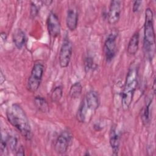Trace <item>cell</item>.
I'll list each match as a JSON object with an SVG mask.
<instances>
[{
  "instance_id": "obj_1",
  "label": "cell",
  "mask_w": 156,
  "mask_h": 156,
  "mask_svg": "<svg viewBox=\"0 0 156 156\" xmlns=\"http://www.w3.org/2000/svg\"><path fill=\"white\" fill-rule=\"evenodd\" d=\"M6 116L9 123L15 127L26 140H31L32 129L25 111L20 104H13L9 107L6 112Z\"/></svg>"
},
{
  "instance_id": "obj_2",
  "label": "cell",
  "mask_w": 156,
  "mask_h": 156,
  "mask_svg": "<svg viewBox=\"0 0 156 156\" xmlns=\"http://www.w3.org/2000/svg\"><path fill=\"white\" fill-rule=\"evenodd\" d=\"M138 84V67L133 64L127 72L121 94V106L124 111H127L129 108Z\"/></svg>"
},
{
  "instance_id": "obj_3",
  "label": "cell",
  "mask_w": 156,
  "mask_h": 156,
  "mask_svg": "<svg viewBox=\"0 0 156 156\" xmlns=\"http://www.w3.org/2000/svg\"><path fill=\"white\" fill-rule=\"evenodd\" d=\"M99 103V96L96 91L90 90L87 92L77 110V120L82 123L89 121L98 108Z\"/></svg>"
},
{
  "instance_id": "obj_4",
  "label": "cell",
  "mask_w": 156,
  "mask_h": 156,
  "mask_svg": "<svg viewBox=\"0 0 156 156\" xmlns=\"http://www.w3.org/2000/svg\"><path fill=\"white\" fill-rule=\"evenodd\" d=\"M155 44V35L154 27V13L151 8H147L145 10L143 46L144 54L149 60H152L154 55Z\"/></svg>"
},
{
  "instance_id": "obj_5",
  "label": "cell",
  "mask_w": 156,
  "mask_h": 156,
  "mask_svg": "<svg viewBox=\"0 0 156 156\" xmlns=\"http://www.w3.org/2000/svg\"><path fill=\"white\" fill-rule=\"evenodd\" d=\"M44 68V65L40 61H36L34 63L26 85L29 92L35 93L38 90L43 79Z\"/></svg>"
},
{
  "instance_id": "obj_6",
  "label": "cell",
  "mask_w": 156,
  "mask_h": 156,
  "mask_svg": "<svg viewBox=\"0 0 156 156\" xmlns=\"http://www.w3.org/2000/svg\"><path fill=\"white\" fill-rule=\"evenodd\" d=\"M118 32L112 31L106 38L104 44V53L107 62H110L115 57L117 51L116 38Z\"/></svg>"
},
{
  "instance_id": "obj_7",
  "label": "cell",
  "mask_w": 156,
  "mask_h": 156,
  "mask_svg": "<svg viewBox=\"0 0 156 156\" xmlns=\"http://www.w3.org/2000/svg\"><path fill=\"white\" fill-rule=\"evenodd\" d=\"M72 140L73 135L68 129L62 131L57 136L55 141L54 150L55 152L58 154H65L67 152Z\"/></svg>"
},
{
  "instance_id": "obj_8",
  "label": "cell",
  "mask_w": 156,
  "mask_h": 156,
  "mask_svg": "<svg viewBox=\"0 0 156 156\" xmlns=\"http://www.w3.org/2000/svg\"><path fill=\"white\" fill-rule=\"evenodd\" d=\"M72 55L73 44L68 37L65 38L61 45L58 55L59 65L61 68H65L69 65Z\"/></svg>"
},
{
  "instance_id": "obj_9",
  "label": "cell",
  "mask_w": 156,
  "mask_h": 156,
  "mask_svg": "<svg viewBox=\"0 0 156 156\" xmlns=\"http://www.w3.org/2000/svg\"><path fill=\"white\" fill-rule=\"evenodd\" d=\"M121 1L114 0L110 2L107 14V20L110 24H115L119 21L121 16Z\"/></svg>"
},
{
  "instance_id": "obj_10",
  "label": "cell",
  "mask_w": 156,
  "mask_h": 156,
  "mask_svg": "<svg viewBox=\"0 0 156 156\" xmlns=\"http://www.w3.org/2000/svg\"><path fill=\"white\" fill-rule=\"evenodd\" d=\"M47 29L49 35L52 38H56L60 34V23L57 15L53 12H51L47 19Z\"/></svg>"
},
{
  "instance_id": "obj_11",
  "label": "cell",
  "mask_w": 156,
  "mask_h": 156,
  "mask_svg": "<svg viewBox=\"0 0 156 156\" xmlns=\"http://www.w3.org/2000/svg\"><path fill=\"white\" fill-rule=\"evenodd\" d=\"M109 143L112 150V154L113 155H118L119 146H120V137L115 126H112L109 132Z\"/></svg>"
},
{
  "instance_id": "obj_12",
  "label": "cell",
  "mask_w": 156,
  "mask_h": 156,
  "mask_svg": "<svg viewBox=\"0 0 156 156\" xmlns=\"http://www.w3.org/2000/svg\"><path fill=\"white\" fill-rule=\"evenodd\" d=\"M78 24V13L77 10L73 8L68 10L66 17V24L68 29L71 31L76 29Z\"/></svg>"
},
{
  "instance_id": "obj_13",
  "label": "cell",
  "mask_w": 156,
  "mask_h": 156,
  "mask_svg": "<svg viewBox=\"0 0 156 156\" xmlns=\"http://www.w3.org/2000/svg\"><path fill=\"white\" fill-rule=\"evenodd\" d=\"M139 42L140 33L138 31H136L130 37L127 46V52L129 55H135L139 48Z\"/></svg>"
},
{
  "instance_id": "obj_14",
  "label": "cell",
  "mask_w": 156,
  "mask_h": 156,
  "mask_svg": "<svg viewBox=\"0 0 156 156\" xmlns=\"http://www.w3.org/2000/svg\"><path fill=\"white\" fill-rule=\"evenodd\" d=\"M12 39L16 48L21 49L26 44V35L22 29H16L13 33Z\"/></svg>"
},
{
  "instance_id": "obj_15",
  "label": "cell",
  "mask_w": 156,
  "mask_h": 156,
  "mask_svg": "<svg viewBox=\"0 0 156 156\" xmlns=\"http://www.w3.org/2000/svg\"><path fill=\"white\" fill-rule=\"evenodd\" d=\"M34 104L36 108L43 113L49 112V105L46 99L41 96H37L34 98Z\"/></svg>"
},
{
  "instance_id": "obj_16",
  "label": "cell",
  "mask_w": 156,
  "mask_h": 156,
  "mask_svg": "<svg viewBox=\"0 0 156 156\" xmlns=\"http://www.w3.org/2000/svg\"><path fill=\"white\" fill-rule=\"evenodd\" d=\"M152 102V98L149 99L145 104V106L143 108V112L141 114V119L144 125H147L151 119V106Z\"/></svg>"
},
{
  "instance_id": "obj_17",
  "label": "cell",
  "mask_w": 156,
  "mask_h": 156,
  "mask_svg": "<svg viewBox=\"0 0 156 156\" xmlns=\"http://www.w3.org/2000/svg\"><path fill=\"white\" fill-rule=\"evenodd\" d=\"M82 85L80 82H77L73 83L70 87L69 91L70 98L72 99L79 98L82 93Z\"/></svg>"
},
{
  "instance_id": "obj_18",
  "label": "cell",
  "mask_w": 156,
  "mask_h": 156,
  "mask_svg": "<svg viewBox=\"0 0 156 156\" xmlns=\"http://www.w3.org/2000/svg\"><path fill=\"white\" fill-rule=\"evenodd\" d=\"M63 96V88L61 86H56L52 91L51 99L54 102H59Z\"/></svg>"
},
{
  "instance_id": "obj_19",
  "label": "cell",
  "mask_w": 156,
  "mask_h": 156,
  "mask_svg": "<svg viewBox=\"0 0 156 156\" xmlns=\"http://www.w3.org/2000/svg\"><path fill=\"white\" fill-rule=\"evenodd\" d=\"M94 63L93 59L91 57H87L85 58L84 61V69L86 73L92 70L94 67Z\"/></svg>"
},
{
  "instance_id": "obj_20",
  "label": "cell",
  "mask_w": 156,
  "mask_h": 156,
  "mask_svg": "<svg viewBox=\"0 0 156 156\" xmlns=\"http://www.w3.org/2000/svg\"><path fill=\"white\" fill-rule=\"evenodd\" d=\"M7 141H8V145L9 146V147L12 150V151H16L18 147V140L16 137L12 136H7Z\"/></svg>"
},
{
  "instance_id": "obj_21",
  "label": "cell",
  "mask_w": 156,
  "mask_h": 156,
  "mask_svg": "<svg viewBox=\"0 0 156 156\" xmlns=\"http://www.w3.org/2000/svg\"><path fill=\"white\" fill-rule=\"evenodd\" d=\"M39 8L37 5L34 2L31 1L30 5V16L32 18H35L38 14Z\"/></svg>"
},
{
  "instance_id": "obj_22",
  "label": "cell",
  "mask_w": 156,
  "mask_h": 156,
  "mask_svg": "<svg viewBox=\"0 0 156 156\" xmlns=\"http://www.w3.org/2000/svg\"><path fill=\"white\" fill-rule=\"evenodd\" d=\"M8 146V141H7V137H4L3 135L1 136V153L2 154H5L7 151V146Z\"/></svg>"
},
{
  "instance_id": "obj_23",
  "label": "cell",
  "mask_w": 156,
  "mask_h": 156,
  "mask_svg": "<svg viewBox=\"0 0 156 156\" xmlns=\"http://www.w3.org/2000/svg\"><path fill=\"white\" fill-rule=\"evenodd\" d=\"M141 4H142L141 1H134L133 2V5H132V11L134 13L137 12L139 10Z\"/></svg>"
},
{
  "instance_id": "obj_24",
  "label": "cell",
  "mask_w": 156,
  "mask_h": 156,
  "mask_svg": "<svg viewBox=\"0 0 156 156\" xmlns=\"http://www.w3.org/2000/svg\"><path fill=\"white\" fill-rule=\"evenodd\" d=\"M24 154H25L24 149L23 146L21 145L19 147H18V148L16 151L15 155H24Z\"/></svg>"
},
{
  "instance_id": "obj_25",
  "label": "cell",
  "mask_w": 156,
  "mask_h": 156,
  "mask_svg": "<svg viewBox=\"0 0 156 156\" xmlns=\"http://www.w3.org/2000/svg\"><path fill=\"white\" fill-rule=\"evenodd\" d=\"M0 36H1V41H4V42H5L6 40H7V35L6 33L4 32H2L0 34Z\"/></svg>"
},
{
  "instance_id": "obj_26",
  "label": "cell",
  "mask_w": 156,
  "mask_h": 156,
  "mask_svg": "<svg viewBox=\"0 0 156 156\" xmlns=\"http://www.w3.org/2000/svg\"><path fill=\"white\" fill-rule=\"evenodd\" d=\"M5 80V75L3 74L2 71L1 70L0 72V82H1V85H2Z\"/></svg>"
},
{
  "instance_id": "obj_27",
  "label": "cell",
  "mask_w": 156,
  "mask_h": 156,
  "mask_svg": "<svg viewBox=\"0 0 156 156\" xmlns=\"http://www.w3.org/2000/svg\"><path fill=\"white\" fill-rule=\"evenodd\" d=\"M94 129L96 130H97V131H99V130H101L102 129V127L100 126L99 124L96 123V124H95L94 125Z\"/></svg>"
},
{
  "instance_id": "obj_28",
  "label": "cell",
  "mask_w": 156,
  "mask_h": 156,
  "mask_svg": "<svg viewBox=\"0 0 156 156\" xmlns=\"http://www.w3.org/2000/svg\"><path fill=\"white\" fill-rule=\"evenodd\" d=\"M41 2L45 5H50L52 2V1H42Z\"/></svg>"
}]
</instances>
